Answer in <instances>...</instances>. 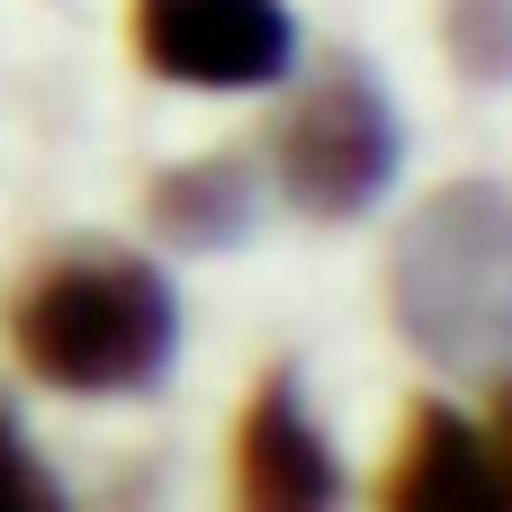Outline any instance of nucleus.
Instances as JSON below:
<instances>
[{
	"mask_svg": "<svg viewBox=\"0 0 512 512\" xmlns=\"http://www.w3.org/2000/svg\"><path fill=\"white\" fill-rule=\"evenodd\" d=\"M54 495H63V486L36 468V450H27L18 414H0V512H45Z\"/></svg>",
	"mask_w": 512,
	"mask_h": 512,
	"instance_id": "nucleus-9",
	"label": "nucleus"
},
{
	"mask_svg": "<svg viewBox=\"0 0 512 512\" xmlns=\"http://www.w3.org/2000/svg\"><path fill=\"white\" fill-rule=\"evenodd\" d=\"M234 495L252 512H324L342 495V459L297 387V369H270L234 423Z\"/></svg>",
	"mask_w": 512,
	"mask_h": 512,
	"instance_id": "nucleus-5",
	"label": "nucleus"
},
{
	"mask_svg": "<svg viewBox=\"0 0 512 512\" xmlns=\"http://www.w3.org/2000/svg\"><path fill=\"white\" fill-rule=\"evenodd\" d=\"M396 171H405V117H396L378 63L324 54V72L279 117V189H288V207H306L315 225H351L396 189Z\"/></svg>",
	"mask_w": 512,
	"mask_h": 512,
	"instance_id": "nucleus-3",
	"label": "nucleus"
},
{
	"mask_svg": "<svg viewBox=\"0 0 512 512\" xmlns=\"http://www.w3.org/2000/svg\"><path fill=\"white\" fill-rule=\"evenodd\" d=\"M135 54L171 90H270L297 72L288 0H135Z\"/></svg>",
	"mask_w": 512,
	"mask_h": 512,
	"instance_id": "nucleus-4",
	"label": "nucleus"
},
{
	"mask_svg": "<svg viewBox=\"0 0 512 512\" xmlns=\"http://www.w3.org/2000/svg\"><path fill=\"white\" fill-rule=\"evenodd\" d=\"M387 315L441 378H468V387L504 378V360H512V198H504V180H450L396 225Z\"/></svg>",
	"mask_w": 512,
	"mask_h": 512,
	"instance_id": "nucleus-2",
	"label": "nucleus"
},
{
	"mask_svg": "<svg viewBox=\"0 0 512 512\" xmlns=\"http://www.w3.org/2000/svg\"><path fill=\"white\" fill-rule=\"evenodd\" d=\"M9 351L54 396H144L180 360V297L144 252L72 243L18 279Z\"/></svg>",
	"mask_w": 512,
	"mask_h": 512,
	"instance_id": "nucleus-1",
	"label": "nucleus"
},
{
	"mask_svg": "<svg viewBox=\"0 0 512 512\" xmlns=\"http://www.w3.org/2000/svg\"><path fill=\"white\" fill-rule=\"evenodd\" d=\"M144 216L180 252H225V243H243L261 225V171H252V153H198V162L153 180Z\"/></svg>",
	"mask_w": 512,
	"mask_h": 512,
	"instance_id": "nucleus-7",
	"label": "nucleus"
},
{
	"mask_svg": "<svg viewBox=\"0 0 512 512\" xmlns=\"http://www.w3.org/2000/svg\"><path fill=\"white\" fill-rule=\"evenodd\" d=\"M387 504L396 512H495L504 504V468L486 423H468L450 396H423L405 414V450L387 468Z\"/></svg>",
	"mask_w": 512,
	"mask_h": 512,
	"instance_id": "nucleus-6",
	"label": "nucleus"
},
{
	"mask_svg": "<svg viewBox=\"0 0 512 512\" xmlns=\"http://www.w3.org/2000/svg\"><path fill=\"white\" fill-rule=\"evenodd\" d=\"M441 36L477 90H495L512 63V0H441Z\"/></svg>",
	"mask_w": 512,
	"mask_h": 512,
	"instance_id": "nucleus-8",
	"label": "nucleus"
}]
</instances>
